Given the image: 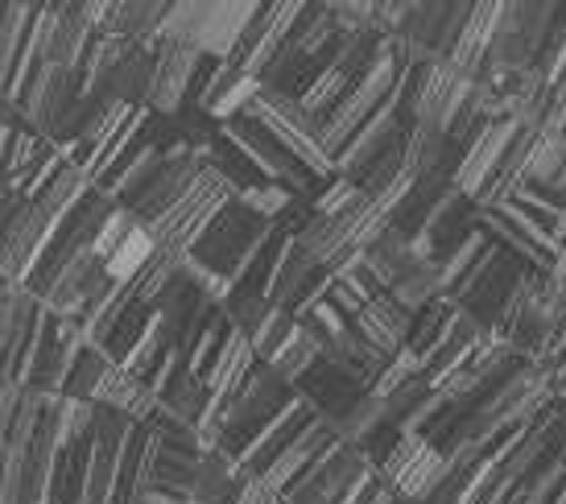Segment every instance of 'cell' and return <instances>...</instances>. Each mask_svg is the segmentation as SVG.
<instances>
[{
  "instance_id": "obj_1",
  "label": "cell",
  "mask_w": 566,
  "mask_h": 504,
  "mask_svg": "<svg viewBox=\"0 0 566 504\" xmlns=\"http://www.w3.org/2000/svg\"><path fill=\"white\" fill-rule=\"evenodd\" d=\"M232 195H237V190H232V182H223V174H216L211 166H203V170H199V178L190 182L187 195H182L170 211H161L154 223H145L161 256H174V261L190 256L195 240L203 237V228L211 223V216H216V211H220Z\"/></svg>"
},
{
  "instance_id": "obj_2",
  "label": "cell",
  "mask_w": 566,
  "mask_h": 504,
  "mask_svg": "<svg viewBox=\"0 0 566 504\" xmlns=\"http://www.w3.org/2000/svg\"><path fill=\"white\" fill-rule=\"evenodd\" d=\"M269 228H273V223L261 220L252 207L240 203V195H232V199L211 216V223L203 228V237L195 240L190 256H195L199 265L211 269V273L228 277V285H232L240 265H244L252 252H256V244L269 237Z\"/></svg>"
},
{
  "instance_id": "obj_3",
  "label": "cell",
  "mask_w": 566,
  "mask_h": 504,
  "mask_svg": "<svg viewBox=\"0 0 566 504\" xmlns=\"http://www.w3.org/2000/svg\"><path fill=\"white\" fill-rule=\"evenodd\" d=\"M244 112L256 116V120H265V125L282 137L285 149H290L302 166H311L318 178H331V174H335V158L327 154V141H323V125L302 108L294 95L273 92V87L261 83V92L252 95V104Z\"/></svg>"
},
{
  "instance_id": "obj_4",
  "label": "cell",
  "mask_w": 566,
  "mask_h": 504,
  "mask_svg": "<svg viewBox=\"0 0 566 504\" xmlns=\"http://www.w3.org/2000/svg\"><path fill=\"white\" fill-rule=\"evenodd\" d=\"M83 99V80L80 66H54L42 63L33 71V80L25 83V92L17 95L13 104L21 112V125L33 128L38 137L59 145L63 137V125L71 120L75 104Z\"/></svg>"
},
{
  "instance_id": "obj_5",
  "label": "cell",
  "mask_w": 566,
  "mask_h": 504,
  "mask_svg": "<svg viewBox=\"0 0 566 504\" xmlns=\"http://www.w3.org/2000/svg\"><path fill=\"white\" fill-rule=\"evenodd\" d=\"M211 59L199 54L187 42H170V38H158L154 42V80H149V95H145V108L161 112V116H174L182 108H199V87H203V75Z\"/></svg>"
},
{
  "instance_id": "obj_6",
  "label": "cell",
  "mask_w": 566,
  "mask_h": 504,
  "mask_svg": "<svg viewBox=\"0 0 566 504\" xmlns=\"http://www.w3.org/2000/svg\"><path fill=\"white\" fill-rule=\"evenodd\" d=\"M368 475H373V463L364 459L360 447L339 439L282 492V504H344Z\"/></svg>"
},
{
  "instance_id": "obj_7",
  "label": "cell",
  "mask_w": 566,
  "mask_h": 504,
  "mask_svg": "<svg viewBox=\"0 0 566 504\" xmlns=\"http://www.w3.org/2000/svg\"><path fill=\"white\" fill-rule=\"evenodd\" d=\"M83 344H87V339H83L80 327H75L71 318H59L46 311L42 332L33 339L30 364H25V389H33V393H42V397L63 393V380H66V372H71V364H75Z\"/></svg>"
},
{
  "instance_id": "obj_8",
  "label": "cell",
  "mask_w": 566,
  "mask_h": 504,
  "mask_svg": "<svg viewBox=\"0 0 566 504\" xmlns=\"http://www.w3.org/2000/svg\"><path fill=\"white\" fill-rule=\"evenodd\" d=\"M368 389H373V380L360 377L356 368L339 364L335 356H318V360L294 380V393H298L318 418H327V422H335L339 413L352 410Z\"/></svg>"
},
{
  "instance_id": "obj_9",
  "label": "cell",
  "mask_w": 566,
  "mask_h": 504,
  "mask_svg": "<svg viewBox=\"0 0 566 504\" xmlns=\"http://www.w3.org/2000/svg\"><path fill=\"white\" fill-rule=\"evenodd\" d=\"M54 228H59V223L50 220L33 199H25V203L13 211V220L4 223V232H0V273H4L9 282L25 285V277L33 273L38 256L46 249V240L54 237Z\"/></svg>"
},
{
  "instance_id": "obj_10",
  "label": "cell",
  "mask_w": 566,
  "mask_h": 504,
  "mask_svg": "<svg viewBox=\"0 0 566 504\" xmlns=\"http://www.w3.org/2000/svg\"><path fill=\"white\" fill-rule=\"evenodd\" d=\"M302 4L306 0H265L256 13H252L249 30L240 33L237 50H232V63L244 66L249 75L261 80V71L273 63V54L282 50L285 33L294 25V17L302 13Z\"/></svg>"
},
{
  "instance_id": "obj_11",
  "label": "cell",
  "mask_w": 566,
  "mask_h": 504,
  "mask_svg": "<svg viewBox=\"0 0 566 504\" xmlns=\"http://www.w3.org/2000/svg\"><path fill=\"white\" fill-rule=\"evenodd\" d=\"M327 285H331V269L318 265L298 240H290L282 261H277V273L269 282V302L290 311V315H298V311H306L311 302H318L327 294Z\"/></svg>"
},
{
  "instance_id": "obj_12",
  "label": "cell",
  "mask_w": 566,
  "mask_h": 504,
  "mask_svg": "<svg viewBox=\"0 0 566 504\" xmlns=\"http://www.w3.org/2000/svg\"><path fill=\"white\" fill-rule=\"evenodd\" d=\"M203 166H207L203 149H170V154L161 158L158 174L149 178V187L142 190V199L128 207V216L137 223H154L161 211H170V207L187 195V187L199 178Z\"/></svg>"
},
{
  "instance_id": "obj_13",
  "label": "cell",
  "mask_w": 566,
  "mask_h": 504,
  "mask_svg": "<svg viewBox=\"0 0 566 504\" xmlns=\"http://www.w3.org/2000/svg\"><path fill=\"white\" fill-rule=\"evenodd\" d=\"M517 133H521V120H513V116L488 120V125L480 128V137L468 145V154H463V161H459V170H455L459 195H468V199H480V195H484L488 182L501 170L504 154H509V145H513Z\"/></svg>"
},
{
  "instance_id": "obj_14",
  "label": "cell",
  "mask_w": 566,
  "mask_h": 504,
  "mask_svg": "<svg viewBox=\"0 0 566 504\" xmlns=\"http://www.w3.org/2000/svg\"><path fill=\"white\" fill-rule=\"evenodd\" d=\"M409 327H413V311L401 306L389 290L377 294V298L364 306L360 315L352 318V332L360 335V344L373 347L380 360L397 356V351L409 344Z\"/></svg>"
},
{
  "instance_id": "obj_15",
  "label": "cell",
  "mask_w": 566,
  "mask_h": 504,
  "mask_svg": "<svg viewBox=\"0 0 566 504\" xmlns=\"http://www.w3.org/2000/svg\"><path fill=\"white\" fill-rule=\"evenodd\" d=\"M108 282V273H104V256L92 249H83L71 265L54 277V282L38 294L42 298V306H46L50 315H59V318H75L83 311V302L92 298L99 285Z\"/></svg>"
},
{
  "instance_id": "obj_16",
  "label": "cell",
  "mask_w": 566,
  "mask_h": 504,
  "mask_svg": "<svg viewBox=\"0 0 566 504\" xmlns=\"http://www.w3.org/2000/svg\"><path fill=\"white\" fill-rule=\"evenodd\" d=\"M311 418H315V410H311V406H306V401L294 393V401H290V406H285V410L277 413V418H273V422H269L265 430H261V434L249 442V451L237 459L240 475H244V480H256V475H265L269 463L282 455L290 442L298 439V430L311 422Z\"/></svg>"
},
{
  "instance_id": "obj_17",
  "label": "cell",
  "mask_w": 566,
  "mask_h": 504,
  "mask_svg": "<svg viewBox=\"0 0 566 504\" xmlns=\"http://www.w3.org/2000/svg\"><path fill=\"white\" fill-rule=\"evenodd\" d=\"M149 80H154V42H133V46L120 54V63L104 75V83L87 95H95L99 104H128V108H145Z\"/></svg>"
},
{
  "instance_id": "obj_18",
  "label": "cell",
  "mask_w": 566,
  "mask_h": 504,
  "mask_svg": "<svg viewBox=\"0 0 566 504\" xmlns=\"http://www.w3.org/2000/svg\"><path fill=\"white\" fill-rule=\"evenodd\" d=\"M335 442H339V434H335V426H331L327 418H318V413H315V418H311V422H306V426L298 430V439L290 442V447H285L282 455H277L273 463H269L265 480H269V484H273L277 492H285L290 484H294V480H298L302 472H306V468H311V463H315L318 455H323V451H331Z\"/></svg>"
},
{
  "instance_id": "obj_19",
  "label": "cell",
  "mask_w": 566,
  "mask_h": 504,
  "mask_svg": "<svg viewBox=\"0 0 566 504\" xmlns=\"http://www.w3.org/2000/svg\"><path fill=\"white\" fill-rule=\"evenodd\" d=\"M244 475H240L237 459L223 451H203L195 459V484H190V501L195 504H237L244 492Z\"/></svg>"
},
{
  "instance_id": "obj_20",
  "label": "cell",
  "mask_w": 566,
  "mask_h": 504,
  "mask_svg": "<svg viewBox=\"0 0 566 504\" xmlns=\"http://www.w3.org/2000/svg\"><path fill=\"white\" fill-rule=\"evenodd\" d=\"M95 401L108 406V410H120L137 426H145L154 413H158V393H154L137 372L120 368V364H112V372L104 377V385L95 389Z\"/></svg>"
},
{
  "instance_id": "obj_21",
  "label": "cell",
  "mask_w": 566,
  "mask_h": 504,
  "mask_svg": "<svg viewBox=\"0 0 566 504\" xmlns=\"http://www.w3.org/2000/svg\"><path fill=\"white\" fill-rule=\"evenodd\" d=\"M211 401H216V393H211L207 377L203 372H190L187 356H182V364L174 368V377L161 385L158 406L166 413H174V418H182V422L199 426L207 418V410H211Z\"/></svg>"
},
{
  "instance_id": "obj_22",
  "label": "cell",
  "mask_w": 566,
  "mask_h": 504,
  "mask_svg": "<svg viewBox=\"0 0 566 504\" xmlns=\"http://www.w3.org/2000/svg\"><path fill=\"white\" fill-rule=\"evenodd\" d=\"M170 0H112L99 33H116L128 42H158Z\"/></svg>"
},
{
  "instance_id": "obj_23",
  "label": "cell",
  "mask_w": 566,
  "mask_h": 504,
  "mask_svg": "<svg viewBox=\"0 0 566 504\" xmlns=\"http://www.w3.org/2000/svg\"><path fill=\"white\" fill-rule=\"evenodd\" d=\"M252 364H256V351H252L249 339H244L240 332H228V339H223V347L216 351L211 368L203 372L207 385H211V393H216V401L237 393L240 385H244V377L252 372Z\"/></svg>"
},
{
  "instance_id": "obj_24",
  "label": "cell",
  "mask_w": 566,
  "mask_h": 504,
  "mask_svg": "<svg viewBox=\"0 0 566 504\" xmlns=\"http://www.w3.org/2000/svg\"><path fill=\"white\" fill-rule=\"evenodd\" d=\"M95 182L92 178H87V174L80 170V166H75V161L66 158L63 166H59V170L50 174V182L42 190H38V195H33V203L42 207V211H46L50 220L59 223L66 216V211H71V207L80 203L83 195H87V190H92Z\"/></svg>"
},
{
  "instance_id": "obj_25",
  "label": "cell",
  "mask_w": 566,
  "mask_h": 504,
  "mask_svg": "<svg viewBox=\"0 0 566 504\" xmlns=\"http://www.w3.org/2000/svg\"><path fill=\"white\" fill-rule=\"evenodd\" d=\"M149 318H154V306H145L142 298H133V290H128V302L120 306V315L112 318V327L104 332V339H99V347L108 351L112 360L120 364L137 347V339L145 335V327H149Z\"/></svg>"
},
{
  "instance_id": "obj_26",
  "label": "cell",
  "mask_w": 566,
  "mask_h": 504,
  "mask_svg": "<svg viewBox=\"0 0 566 504\" xmlns=\"http://www.w3.org/2000/svg\"><path fill=\"white\" fill-rule=\"evenodd\" d=\"M154 252H158V244H154V237H149V228H145V223H133V232L104 256V273H108L112 282L128 285L149 261H154Z\"/></svg>"
},
{
  "instance_id": "obj_27",
  "label": "cell",
  "mask_w": 566,
  "mask_h": 504,
  "mask_svg": "<svg viewBox=\"0 0 566 504\" xmlns=\"http://www.w3.org/2000/svg\"><path fill=\"white\" fill-rule=\"evenodd\" d=\"M318 356H323V339H318L302 318H294V332H290V339L269 356V364H273V372H277V377H285L290 385H294V380H298L302 372L318 360Z\"/></svg>"
},
{
  "instance_id": "obj_28",
  "label": "cell",
  "mask_w": 566,
  "mask_h": 504,
  "mask_svg": "<svg viewBox=\"0 0 566 504\" xmlns=\"http://www.w3.org/2000/svg\"><path fill=\"white\" fill-rule=\"evenodd\" d=\"M112 356L99 344H83L71 372L63 380V397H80V401H95V389L104 385V377L112 372Z\"/></svg>"
},
{
  "instance_id": "obj_29",
  "label": "cell",
  "mask_w": 566,
  "mask_h": 504,
  "mask_svg": "<svg viewBox=\"0 0 566 504\" xmlns=\"http://www.w3.org/2000/svg\"><path fill=\"white\" fill-rule=\"evenodd\" d=\"M409 380H426V364L413 347H401L397 356L385 360V368H380L377 380H373V389H377V393H394V389H401Z\"/></svg>"
},
{
  "instance_id": "obj_30",
  "label": "cell",
  "mask_w": 566,
  "mask_h": 504,
  "mask_svg": "<svg viewBox=\"0 0 566 504\" xmlns=\"http://www.w3.org/2000/svg\"><path fill=\"white\" fill-rule=\"evenodd\" d=\"M290 332H294V315H290V311H282V306H273V311L265 315V323L249 335L256 360H269V356H273V351L290 339Z\"/></svg>"
},
{
  "instance_id": "obj_31",
  "label": "cell",
  "mask_w": 566,
  "mask_h": 504,
  "mask_svg": "<svg viewBox=\"0 0 566 504\" xmlns=\"http://www.w3.org/2000/svg\"><path fill=\"white\" fill-rule=\"evenodd\" d=\"M21 401H25V385H21L17 377H9V372H0V442L9 439Z\"/></svg>"
},
{
  "instance_id": "obj_32",
  "label": "cell",
  "mask_w": 566,
  "mask_h": 504,
  "mask_svg": "<svg viewBox=\"0 0 566 504\" xmlns=\"http://www.w3.org/2000/svg\"><path fill=\"white\" fill-rule=\"evenodd\" d=\"M133 216H128L125 207H116V211H112L108 220H104V228H99V237L92 240V252H99V256H108L112 249H116V244H120V240L128 237V232H133Z\"/></svg>"
},
{
  "instance_id": "obj_33",
  "label": "cell",
  "mask_w": 566,
  "mask_h": 504,
  "mask_svg": "<svg viewBox=\"0 0 566 504\" xmlns=\"http://www.w3.org/2000/svg\"><path fill=\"white\" fill-rule=\"evenodd\" d=\"M237 504H282V492L273 489L265 475H256V480L244 484V492L237 496Z\"/></svg>"
},
{
  "instance_id": "obj_34",
  "label": "cell",
  "mask_w": 566,
  "mask_h": 504,
  "mask_svg": "<svg viewBox=\"0 0 566 504\" xmlns=\"http://www.w3.org/2000/svg\"><path fill=\"white\" fill-rule=\"evenodd\" d=\"M551 277H554V282H558V285H566V240H563V249H558V256H554Z\"/></svg>"
},
{
  "instance_id": "obj_35",
  "label": "cell",
  "mask_w": 566,
  "mask_h": 504,
  "mask_svg": "<svg viewBox=\"0 0 566 504\" xmlns=\"http://www.w3.org/2000/svg\"><path fill=\"white\" fill-rule=\"evenodd\" d=\"M13 4H25V9H33V13H46L54 0H13Z\"/></svg>"
}]
</instances>
